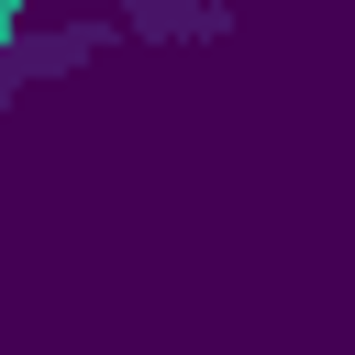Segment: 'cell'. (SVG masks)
I'll list each match as a JSON object with an SVG mask.
<instances>
[{"label":"cell","instance_id":"cell-1","mask_svg":"<svg viewBox=\"0 0 355 355\" xmlns=\"http://www.w3.org/2000/svg\"><path fill=\"white\" fill-rule=\"evenodd\" d=\"M111 44V22H89V33H33V44H0V100L22 89V78H55V67H89Z\"/></svg>","mask_w":355,"mask_h":355},{"label":"cell","instance_id":"cell-2","mask_svg":"<svg viewBox=\"0 0 355 355\" xmlns=\"http://www.w3.org/2000/svg\"><path fill=\"white\" fill-rule=\"evenodd\" d=\"M133 33L166 44V33H222V11H178V0H133Z\"/></svg>","mask_w":355,"mask_h":355}]
</instances>
